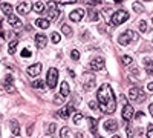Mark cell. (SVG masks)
Here are the masks:
<instances>
[{
    "instance_id": "1",
    "label": "cell",
    "mask_w": 153,
    "mask_h": 138,
    "mask_svg": "<svg viewBox=\"0 0 153 138\" xmlns=\"http://www.w3.org/2000/svg\"><path fill=\"white\" fill-rule=\"evenodd\" d=\"M97 98L100 103V109L104 114H113L117 110V98L112 91V87L109 84H103L97 92Z\"/></svg>"
},
{
    "instance_id": "2",
    "label": "cell",
    "mask_w": 153,
    "mask_h": 138,
    "mask_svg": "<svg viewBox=\"0 0 153 138\" xmlns=\"http://www.w3.org/2000/svg\"><path fill=\"white\" fill-rule=\"evenodd\" d=\"M138 39V35H136V32H133V31H126V32H123L120 37H118V43L120 45H123V46H127L129 43H132V42H135Z\"/></svg>"
},
{
    "instance_id": "3",
    "label": "cell",
    "mask_w": 153,
    "mask_h": 138,
    "mask_svg": "<svg viewBox=\"0 0 153 138\" xmlns=\"http://www.w3.org/2000/svg\"><path fill=\"white\" fill-rule=\"evenodd\" d=\"M127 19H129V14H127L126 11H117V12H113V16H112V25L113 26H120L121 23H124Z\"/></svg>"
},
{
    "instance_id": "4",
    "label": "cell",
    "mask_w": 153,
    "mask_h": 138,
    "mask_svg": "<svg viewBox=\"0 0 153 138\" xmlns=\"http://www.w3.org/2000/svg\"><path fill=\"white\" fill-rule=\"evenodd\" d=\"M48 86L49 87H55L57 83H58V71L55 68H51L48 71V80H46Z\"/></svg>"
},
{
    "instance_id": "5",
    "label": "cell",
    "mask_w": 153,
    "mask_h": 138,
    "mask_svg": "<svg viewBox=\"0 0 153 138\" xmlns=\"http://www.w3.org/2000/svg\"><path fill=\"white\" fill-rule=\"evenodd\" d=\"M129 98H130V100H135V101L143 103L144 100H146V94L139 89V87H132L130 92H129Z\"/></svg>"
},
{
    "instance_id": "6",
    "label": "cell",
    "mask_w": 153,
    "mask_h": 138,
    "mask_svg": "<svg viewBox=\"0 0 153 138\" xmlns=\"http://www.w3.org/2000/svg\"><path fill=\"white\" fill-rule=\"evenodd\" d=\"M133 107L130 106V104H124V107H123V120L124 121H130L132 118H133Z\"/></svg>"
},
{
    "instance_id": "7",
    "label": "cell",
    "mask_w": 153,
    "mask_h": 138,
    "mask_svg": "<svg viewBox=\"0 0 153 138\" xmlns=\"http://www.w3.org/2000/svg\"><path fill=\"white\" fill-rule=\"evenodd\" d=\"M83 86H84L86 91L92 89V87L95 86V77L92 74H84V83H83Z\"/></svg>"
},
{
    "instance_id": "8",
    "label": "cell",
    "mask_w": 153,
    "mask_h": 138,
    "mask_svg": "<svg viewBox=\"0 0 153 138\" xmlns=\"http://www.w3.org/2000/svg\"><path fill=\"white\" fill-rule=\"evenodd\" d=\"M60 17V11L54 3H49V12H48V19L49 20H58Z\"/></svg>"
},
{
    "instance_id": "9",
    "label": "cell",
    "mask_w": 153,
    "mask_h": 138,
    "mask_svg": "<svg viewBox=\"0 0 153 138\" xmlns=\"http://www.w3.org/2000/svg\"><path fill=\"white\" fill-rule=\"evenodd\" d=\"M31 9H32V5L29 2H22L17 5V12L19 14H23V16H26Z\"/></svg>"
},
{
    "instance_id": "10",
    "label": "cell",
    "mask_w": 153,
    "mask_h": 138,
    "mask_svg": "<svg viewBox=\"0 0 153 138\" xmlns=\"http://www.w3.org/2000/svg\"><path fill=\"white\" fill-rule=\"evenodd\" d=\"M103 68H104V60L101 57H97L91 61V69L92 71H101Z\"/></svg>"
},
{
    "instance_id": "11",
    "label": "cell",
    "mask_w": 153,
    "mask_h": 138,
    "mask_svg": "<svg viewBox=\"0 0 153 138\" xmlns=\"http://www.w3.org/2000/svg\"><path fill=\"white\" fill-rule=\"evenodd\" d=\"M46 43H48V37L45 34H37L35 35V45H37L38 49H43L46 46Z\"/></svg>"
},
{
    "instance_id": "12",
    "label": "cell",
    "mask_w": 153,
    "mask_h": 138,
    "mask_svg": "<svg viewBox=\"0 0 153 138\" xmlns=\"http://www.w3.org/2000/svg\"><path fill=\"white\" fill-rule=\"evenodd\" d=\"M83 17H84V11L83 9H74L69 14V19L72 22H80V20H83Z\"/></svg>"
},
{
    "instance_id": "13",
    "label": "cell",
    "mask_w": 153,
    "mask_h": 138,
    "mask_svg": "<svg viewBox=\"0 0 153 138\" xmlns=\"http://www.w3.org/2000/svg\"><path fill=\"white\" fill-rule=\"evenodd\" d=\"M72 112H74V106L69 104V106H65L63 109H60L57 114H58V117H61V118H69Z\"/></svg>"
},
{
    "instance_id": "14",
    "label": "cell",
    "mask_w": 153,
    "mask_h": 138,
    "mask_svg": "<svg viewBox=\"0 0 153 138\" xmlns=\"http://www.w3.org/2000/svg\"><path fill=\"white\" fill-rule=\"evenodd\" d=\"M3 86H5V89L8 91V92H11V94H14L16 92V89H14V86H12V75H6V77L3 78Z\"/></svg>"
},
{
    "instance_id": "15",
    "label": "cell",
    "mask_w": 153,
    "mask_h": 138,
    "mask_svg": "<svg viewBox=\"0 0 153 138\" xmlns=\"http://www.w3.org/2000/svg\"><path fill=\"white\" fill-rule=\"evenodd\" d=\"M40 71H42V63H35V65L28 68L29 77H37V75H40Z\"/></svg>"
},
{
    "instance_id": "16",
    "label": "cell",
    "mask_w": 153,
    "mask_h": 138,
    "mask_svg": "<svg viewBox=\"0 0 153 138\" xmlns=\"http://www.w3.org/2000/svg\"><path fill=\"white\" fill-rule=\"evenodd\" d=\"M8 23L11 25V26H14L16 29H20V28H22V22H20L19 17L14 16V14H11V16L8 17Z\"/></svg>"
},
{
    "instance_id": "17",
    "label": "cell",
    "mask_w": 153,
    "mask_h": 138,
    "mask_svg": "<svg viewBox=\"0 0 153 138\" xmlns=\"http://www.w3.org/2000/svg\"><path fill=\"white\" fill-rule=\"evenodd\" d=\"M104 129L107 131V132H115L118 129V123L115 121V120H107L106 123H104Z\"/></svg>"
},
{
    "instance_id": "18",
    "label": "cell",
    "mask_w": 153,
    "mask_h": 138,
    "mask_svg": "<svg viewBox=\"0 0 153 138\" xmlns=\"http://www.w3.org/2000/svg\"><path fill=\"white\" fill-rule=\"evenodd\" d=\"M9 128H11L12 134H14L16 137H20V124H19L17 120H11L9 121Z\"/></svg>"
},
{
    "instance_id": "19",
    "label": "cell",
    "mask_w": 153,
    "mask_h": 138,
    "mask_svg": "<svg viewBox=\"0 0 153 138\" xmlns=\"http://www.w3.org/2000/svg\"><path fill=\"white\" fill-rule=\"evenodd\" d=\"M71 94V86L68 84V81H63L61 83V91H60V95L61 97H68Z\"/></svg>"
},
{
    "instance_id": "20",
    "label": "cell",
    "mask_w": 153,
    "mask_h": 138,
    "mask_svg": "<svg viewBox=\"0 0 153 138\" xmlns=\"http://www.w3.org/2000/svg\"><path fill=\"white\" fill-rule=\"evenodd\" d=\"M35 26L42 28V29H48L49 28V20L48 19H37L35 20Z\"/></svg>"
},
{
    "instance_id": "21",
    "label": "cell",
    "mask_w": 153,
    "mask_h": 138,
    "mask_svg": "<svg viewBox=\"0 0 153 138\" xmlns=\"http://www.w3.org/2000/svg\"><path fill=\"white\" fill-rule=\"evenodd\" d=\"M87 121H89V128H91V132L97 137V123H98V120L97 118H87Z\"/></svg>"
},
{
    "instance_id": "22",
    "label": "cell",
    "mask_w": 153,
    "mask_h": 138,
    "mask_svg": "<svg viewBox=\"0 0 153 138\" xmlns=\"http://www.w3.org/2000/svg\"><path fill=\"white\" fill-rule=\"evenodd\" d=\"M144 66H146V72H147L149 75H153V61H152L150 58H146Z\"/></svg>"
},
{
    "instance_id": "23",
    "label": "cell",
    "mask_w": 153,
    "mask_h": 138,
    "mask_svg": "<svg viewBox=\"0 0 153 138\" xmlns=\"http://www.w3.org/2000/svg\"><path fill=\"white\" fill-rule=\"evenodd\" d=\"M32 9H34L35 12H43V11L46 9V5H45L43 2H35V3L32 5Z\"/></svg>"
},
{
    "instance_id": "24",
    "label": "cell",
    "mask_w": 153,
    "mask_h": 138,
    "mask_svg": "<svg viewBox=\"0 0 153 138\" xmlns=\"http://www.w3.org/2000/svg\"><path fill=\"white\" fill-rule=\"evenodd\" d=\"M17 45H19V39H14L12 42H9V45H8V52H9V54H14Z\"/></svg>"
},
{
    "instance_id": "25",
    "label": "cell",
    "mask_w": 153,
    "mask_h": 138,
    "mask_svg": "<svg viewBox=\"0 0 153 138\" xmlns=\"http://www.w3.org/2000/svg\"><path fill=\"white\" fill-rule=\"evenodd\" d=\"M61 32L65 34L66 37H71L72 35V28L69 26V25H63V26H61Z\"/></svg>"
},
{
    "instance_id": "26",
    "label": "cell",
    "mask_w": 153,
    "mask_h": 138,
    "mask_svg": "<svg viewBox=\"0 0 153 138\" xmlns=\"http://www.w3.org/2000/svg\"><path fill=\"white\" fill-rule=\"evenodd\" d=\"M100 12L98 11H95V9H91V11H89V19H91L92 22H97L98 19H100Z\"/></svg>"
},
{
    "instance_id": "27",
    "label": "cell",
    "mask_w": 153,
    "mask_h": 138,
    "mask_svg": "<svg viewBox=\"0 0 153 138\" xmlns=\"http://www.w3.org/2000/svg\"><path fill=\"white\" fill-rule=\"evenodd\" d=\"M2 11L5 12V14H8V17H9L11 12H12V6L9 3H2Z\"/></svg>"
},
{
    "instance_id": "28",
    "label": "cell",
    "mask_w": 153,
    "mask_h": 138,
    "mask_svg": "<svg viewBox=\"0 0 153 138\" xmlns=\"http://www.w3.org/2000/svg\"><path fill=\"white\" fill-rule=\"evenodd\" d=\"M32 87H35V89H42V87H45L43 80H35V81L32 83Z\"/></svg>"
},
{
    "instance_id": "29",
    "label": "cell",
    "mask_w": 153,
    "mask_h": 138,
    "mask_svg": "<svg viewBox=\"0 0 153 138\" xmlns=\"http://www.w3.org/2000/svg\"><path fill=\"white\" fill-rule=\"evenodd\" d=\"M51 40H52L54 45L60 43V34H58V32H52V35H51Z\"/></svg>"
},
{
    "instance_id": "30",
    "label": "cell",
    "mask_w": 153,
    "mask_h": 138,
    "mask_svg": "<svg viewBox=\"0 0 153 138\" xmlns=\"http://www.w3.org/2000/svg\"><path fill=\"white\" fill-rule=\"evenodd\" d=\"M81 120H83V114L81 112H76V114L74 115V124H78Z\"/></svg>"
},
{
    "instance_id": "31",
    "label": "cell",
    "mask_w": 153,
    "mask_h": 138,
    "mask_svg": "<svg viewBox=\"0 0 153 138\" xmlns=\"http://www.w3.org/2000/svg\"><path fill=\"white\" fill-rule=\"evenodd\" d=\"M123 61H124V65H132L133 63V58L130 55H123Z\"/></svg>"
},
{
    "instance_id": "32",
    "label": "cell",
    "mask_w": 153,
    "mask_h": 138,
    "mask_svg": "<svg viewBox=\"0 0 153 138\" xmlns=\"http://www.w3.org/2000/svg\"><path fill=\"white\" fill-rule=\"evenodd\" d=\"M60 134H61V138H69V135H71V131H69L68 128H63Z\"/></svg>"
},
{
    "instance_id": "33",
    "label": "cell",
    "mask_w": 153,
    "mask_h": 138,
    "mask_svg": "<svg viewBox=\"0 0 153 138\" xmlns=\"http://www.w3.org/2000/svg\"><path fill=\"white\" fill-rule=\"evenodd\" d=\"M57 131V124L55 123H51L49 126H48V134H54Z\"/></svg>"
},
{
    "instance_id": "34",
    "label": "cell",
    "mask_w": 153,
    "mask_h": 138,
    "mask_svg": "<svg viewBox=\"0 0 153 138\" xmlns=\"http://www.w3.org/2000/svg\"><path fill=\"white\" fill-rule=\"evenodd\" d=\"M139 31H141V32H147V23L144 20L139 22Z\"/></svg>"
},
{
    "instance_id": "35",
    "label": "cell",
    "mask_w": 153,
    "mask_h": 138,
    "mask_svg": "<svg viewBox=\"0 0 153 138\" xmlns=\"http://www.w3.org/2000/svg\"><path fill=\"white\" fill-rule=\"evenodd\" d=\"M71 57H72V60H78L80 58V52L76 51V49H72V51H71Z\"/></svg>"
},
{
    "instance_id": "36",
    "label": "cell",
    "mask_w": 153,
    "mask_h": 138,
    "mask_svg": "<svg viewBox=\"0 0 153 138\" xmlns=\"http://www.w3.org/2000/svg\"><path fill=\"white\" fill-rule=\"evenodd\" d=\"M132 6H133V9H135L136 12H143V11H144V6L139 5V3H133Z\"/></svg>"
},
{
    "instance_id": "37",
    "label": "cell",
    "mask_w": 153,
    "mask_h": 138,
    "mask_svg": "<svg viewBox=\"0 0 153 138\" xmlns=\"http://www.w3.org/2000/svg\"><path fill=\"white\" fill-rule=\"evenodd\" d=\"M147 138H153V124H149L147 128Z\"/></svg>"
},
{
    "instance_id": "38",
    "label": "cell",
    "mask_w": 153,
    "mask_h": 138,
    "mask_svg": "<svg viewBox=\"0 0 153 138\" xmlns=\"http://www.w3.org/2000/svg\"><path fill=\"white\" fill-rule=\"evenodd\" d=\"M20 54H22V57H25V58L31 57V51H29V49H23V51H22Z\"/></svg>"
},
{
    "instance_id": "39",
    "label": "cell",
    "mask_w": 153,
    "mask_h": 138,
    "mask_svg": "<svg viewBox=\"0 0 153 138\" xmlns=\"http://www.w3.org/2000/svg\"><path fill=\"white\" fill-rule=\"evenodd\" d=\"M126 132H127V135H129V138L133 137V129H132V126H127V128H126Z\"/></svg>"
},
{
    "instance_id": "40",
    "label": "cell",
    "mask_w": 153,
    "mask_h": 138,
    "mask_svg": "<svg viewBox=\"0 0 153 138\" xmlns=\"http://www.w3.org/2000/svg\"><path fill=\"white\" fill-rule=\"evenodd\" d=\"M89 107H91L92 110H97V109H98V104H97L95 101H91V103H89Z\"/></svg>"
},
{
    "instance_id": "41",
    "label": "cell",
    "mask_w": 153,
    "mask_h": 138,
    "mask_svg": "<svg viewBox=\"0 0 153 138\" xmlns=\"http://www.w3.org/2000/svg\"><path fill=\"white\" fill-rule=\"evenodd\" d=\"M54 101H55L57 104L63 103V100H61V95H55V97H54Z\"/></svg>"
},
{
    "instance_id": "42",
    "label": "cell",
    "mask_w": 153,
    "mask_h": 138,
    "mask_svg": "<svg viewBox=\"0 0 153 138\" xmlns=\"http://www.w3.org/2000/svg\"><path fill=\"white\" fill-rule=\"evenodd\" d=\"M135 117H136V120H141V118L144 117V112H136V115H135Z\"/></svg>"
},
{
    "instance_id": "43",
    "label": "cell",
    "mask_w": 153,
    "mask_h": 138,
    "mask_svg": "<svg viewBox=\"0 0 153 138\" xmlns=\"http://www.w3.org/2000/svg\"><path fill=\"white\" fill-rule=\"evenodd\" d=\"M147 89H149V91H150V92H153V81H152V83H149V84H147Z\"/></svg>"
},
{
    "instance_id": "44",
    "label": "cell",
    "mask_w": 153,
    "mask_h": 138,
    "mask_svg": "<svg viewBox=\"0 0 153 138\" xmlns=\"http://www.w3.org/2000/svg\"><path fill=\"white\" fill-rule=\"evenodd\" d=\"M149 112H150V115L153 117V103H152V104H149Z\"/></svg>"
},
{
    "instance_id": "45",
    "label": "cell",
    "mask_w": 153,
    "mask_h": 138,
    "mask_svg": "<svg viewBox=\"0 0 153 138\" xmlns=\"http://www.w3.org/2000/svg\"><path fill=\"white\" fill-rule=\"evenodd\" d=\"M32 134V126H28V135Z\"/></svg>"
},
{
    "instance_id": "46",
    "label": "cell",
    "mask_w": 153,
    "mask_h": 138,
    "mask_svg": "<svg viewBox=\"0 0 153 138\" xmlns=\"http://www.w3.org/2000/svg\"><path fill=\"white\" fill-rule=\"evenodd\" d=\"M112 138H120V137H118V135H115V137H112Z\"/></svg>"
},
{
    "instance_id": "47",
    "label": "cell",
    "mask_w": 153,
    "mask_h": 138,
    "mask_svg": "<svg viewBox=\"0 0 153 138\" xmlns=\"http://www.w3.org/2000/svg\"><path fill=\"white\" fill-rule=\"evenodd\" d=\"M0 25H2V16H0Z\"/></svg>"
},
{
    "instance_id": "48",
    "label": "cell",
    "mask_w": 153,
    "mask_h": 138,
    "mask_svg": "<svg viewBox=\"0 0 153 138\" xmlns=\"http://www.w3.org/2000/svg\"><path fill=\"white\" fill-rule=\"evenodd\" d=\"M95 138H103V137H98V135H97V137H95Z\"/></svg>"
},
{
    "instance_id": "49",
    "label": "cell",
    "mask_w": 153,
    "mask_h": 138,
    "mask_svg": "<svg viewBox=\"0 0 153 138\" xmlns=\"http://www.w3.org/2000/svg\"><path fill=\"white\" fill-rule=\"evenodd\" d=\"M152 20H153V17H152Z\"/></svg>"
}]
</instances>
